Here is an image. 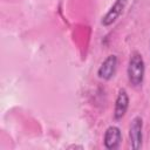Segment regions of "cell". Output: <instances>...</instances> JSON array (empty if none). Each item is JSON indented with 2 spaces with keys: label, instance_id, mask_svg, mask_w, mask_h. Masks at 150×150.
I'll return each mask as SVG.
<instances>
[{
  "label": "cell",
  "instance_id": "1",
  "mask_svg": "<svg viewBox=\"0 0 150 150\" xmlns=\"http://www.w3.org/2000/svg\"><path fill=\"white\" fill-rule=\"evenodd\" d=\"M128 80L132 87H141L144 81L145 75V62L142 54L137 50H134L130 54L128 67H127Z\"/></svg>",
  "mask_w": 150,
  "mask_h": 150
},
{
  "label": "cell",
  "instance_id": "2",
  "mask_svg": "<svg viewBox=\"0 0 150 150\" xmlns=\"http://www.w3.org/2000/svg\"><path fill=\"white\" fill-rule=\"evenodd\" d=\"M129 139L130 145L134 150L142 148L143 142V118L141 116H135L129 125Z\"/></svg>",
  "mask_w": 150,
  "mask_h": 150
},
{
  "label": "cell",
  "instance_id": "3",
  "mask_svg": "<svg viewBox=\"0 0 150 150\" xmlns=\"http://www.w3.org/2000/svg\"><path fill=\"white\" fill-rule=\"evenodd\" d=\"M116 69H117V56L115 54H110L103 60V62L98 67L97 76L101 80L109 81L115 76Z\"/></svg>",
  "mask_w": 150,
  "mask_h": 150
},
{
  "label": "cell",
  "instance_id": "4",
  "mask_svg": "<svg viewBox=\"0 0 150 150\" xmlns=\"http://www.w3.org/2000/svg\"><path fill=\"white\" fill-rule=\"evenodd\" d=\"M127 4H128V0H115V2L109 8V11L102 16L101 23L104 27H109L112 23H115L117 21V19L122 15L123 11L125 9Z\"/></svg>",
  "mask_w": 150,
  "mask_h": 150
},
{
  "label": "cell",
  "instance_id": "5",
  "mask_svg": "<svg viewBox=\"0 0 150 150\" xmlns=\"http://www.w3.org/2000/svg\"><path fill=\"white\" fill-rule=\"evenodd\" d=\"M122 142V132L121 129L116 125H109L103 136V144L104 148L108 150H115L120 146Z\"/></svg>",
  "mask_w": 150,
  "mask_h": 150
},
{
  "label": "cell",
  "instance_id": "6",
  "mask_svg": "<svg viewBox=\"0 0 150 150\" xmlns=\"http://www.w3.org/2000/svg\"><path fill=\"white\" fill-rule=\"evenodd\" d=\"M129 108V95L124 88H121L117 93L116 100H115V107H114V118L116 121H120L124 117Z\"/></svg>",
  "mask_w": 150,
  "mask_h": 150
}]
</instances>
